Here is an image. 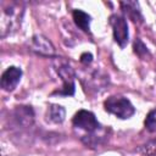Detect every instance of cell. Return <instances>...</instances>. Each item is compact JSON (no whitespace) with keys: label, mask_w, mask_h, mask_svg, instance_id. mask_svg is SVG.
<instances>
[{"label":"cell","mask_w":156,"mask_h":156,"mask_svg":"<svg viewBox=\"0 0 156 156\" xmlns=\"http://www.w3.org/2000/svg\"><path fill=\"white\" fill-rule=\"evenodd\" d=\"M91 61H93V55H91L90 52H83V54L80 55V62H82L83 65L88 66V65L91 63Z\"/></svg>","instance_id":"cell-16"},{"label":"cell","mask_w":156,"mask_h":156,"mask_svg":"<svg viewBox=\"0 0 156 156\" xmlns=\"http://www.w3.org/2000/svg\"><path fill=\"white\" fill-rule=\"evenodd\" d=\"M72 124L76 129L83 132L79 138L87 146L98 147L102 145L107 138V130L99 123L95 115L90 111L79 110L74 115Z\"/></svg>","instance_id":"cell-1"},{"label":"cell","mask_w":156,"mask_h":156,"mask_svg":"<svg viewBox=\"0 0 156 156\" xmlns=\"http://www.w3.org/2000/svg\"><path fill=\"white\" fill-rule=\"evenodd\" d=\"M110 24L112 27L115 41L121 48H124L127 45L128 38H129L128 24H127L126 18L123 16H121V15H112L110 17Z\"/></svg>","instance_id":"cell-7"},{"label":"cell","mask_w":156,"mask_h":156,"mask_svg":"<svg viewBox=\"0 0 156 156\" xmlns=\"http://www.w3.org/2000/svg\"><path fill=\"white\" fill-rule=\"evenodd\" d=\"M73 21L76 23L77 27H79L83 32H89L90 30V21H91V17L82 11V10H74L73 11Z\"/></svg>","instance_id":"cell-12"},{"label":"cell","mask_w":156,"mask_h":156,"mask_svg":"<svg viewBox=\"0 0 156 156\" xmlns=\"http://www.w3.org/2000/svg\"><path fill=\"white\" fill-rule=\"evenodd\" d=\"M23 5L17 1L1 2V37L17 29L23 16Z\"/></svg>","instance_id":"cell-2"},{"label":"cell","mask_w":156,"mask_h":156,"mask_svg":"<svg viewBox=\"0 0 156 156\" xmlns=\"http://www.w3.org/2000/svg\"><path fill=\"white\" fill-rule=\"evenodd\" d=\"M104 107L108 113H112L121 119L130 118L135 112V108L132 105V102L127 98L119 95L107 98L104 102Z\"/></svg>","instance_id":"cell-4"},{"label":"cell","mask_w":156,"mask_h":156,"mask_svg":"<svg viewBox=\"0 0 156 156\" xmlns=\"http://www.w3.org/2000/svg\"><path fill=\"white\" fill-rule=\"evenodd\" d=\"M133 49H134V52H135L139 57H144V56L149 55V50H147L146 45H145L139 38H136V39L134 40V43H133Z\"/></svg>","instance_id":"cell-15"},{"label":"cell","mask_w":156,"mask_h":156,"mask_svg":"<svg viewBox=\"0 0 156 156\" xmlns=\"http://www.w3.org/2000/svg\"><path fill=\"white\" fill-rule=\"evenodd\" d=\"M29 48L33 52L41 56H54L55 54V48L51 41L41 34H35L32 37Z\"/></svg>","instance_id":"cell-8"},{"label":"cell","mask_w":156,"mask_h":156,"mask_svg":"<svg viewBox=\"0 0 156 156\" xmlns=\"http://www.w3.org/2000/svg\"><path fill=\"white\" fill-rule=\"evenodd\" d=\"M82 83H83L84 88L88 89L89 93H91V91L100 93L108 84V77L105 73H102L98 69H94V71L87 72L85 76L82 77Z\"/></svg>","instance_id":"cell-5"},{"label":"cell","mask_w":156,"mask_h":156,"mask_svg":"<svg viewBox=\"0 0 156 156\" xmlns=\"http://www.w3.org/2000/svg\"><path fill=\"white\" fill-rule=\"evenodd\" d=\"M52 66L57 73V76L62 80V88L60 90L54 91V95H60V96H72L74 94V71L71 67L69 62L65 57H55L52 60Z\"/></svg>","instance_id":"cell-3"},{"label":"cell","mask_w":156,"mask_h":156,"mask_svg":"<svg viewBox=\"0 0 156 156\" xmlns=\"http://www.w3.org/2000/svg\"><path fill=\"white\" fill-rule=\"evenodd\" d=\"M46 117L52 123H62L65 121V117H66V111H65V108L61 105L51 104L48 107Z\"/></svg>","instance_id":"cell-11"},{"label":"cell","mask_w":156,"mask_h":156,"mask_svg":"<svg viewBox=\"0 0 156 156\" xmlns=\"http://www.w3.org/2000/svg\"><path fill=\"white\" fill-rule=\"evenodd\" d=\"M136 151L143 156H156V139L150 140L136 149Z\"/></svg>","instance_id":"cell-13"},{"label":"cell","mask_w":156,"mask_h":156,"mask_svg":"<svg viewBox=\"0 0 156 156\" xmlns=\"http://www.w3.org/2000/svg\"><path fill=\"white\" fill-rule=\"evenodd\" d=\"M144 123H145V127H146V129L149 132H152V133L156 132V108L151 110L147 113Z\"/></svg>","instance_id":"cell-14"},{"label":"cell","mask_w":156,"mask_h":156,"mask_svg":"<svg viewBox=\"0 0 156 156\" xmlns=\"http://www.w3.org/2000/svg\"><path fill=\"white\" fill-rule=\"evenodd\" d=\"M11 121L13 122V126L17 128H30L34 123V111L30 106H16L11 112Z\"/></svg>","instance_id":"cell-6"},{"label":"cell","mask_w":156,"mask_h":156,"mask_svg":"<svg viewBox=\"0 0 156 156\" xmlns=\"http://www.w3.org/2000/svg\"><path fill=\"white\" fill-rule=\"evenodd\" d=\"M22 69L16 66H10L1 76V88L6 91H12L20 83Z\"/></svg>","instance_id":"cell-9"},{"label":"cell","mask_w":156,"mask_h":156,"mask_svg":"<svg viewBox=\"0 0 156 156\" xmlns=\"http://www.w3.org/2000/svg\"><path fill=\"white\" fill-rule=\"evenodd\" d=\"M121 6L123 12L127 15L129 20H132L134 23H141L143 22V15L139 7V4L136 1H121Z\"/></svg>","instance_id":"cell-10"}]
</instances>
